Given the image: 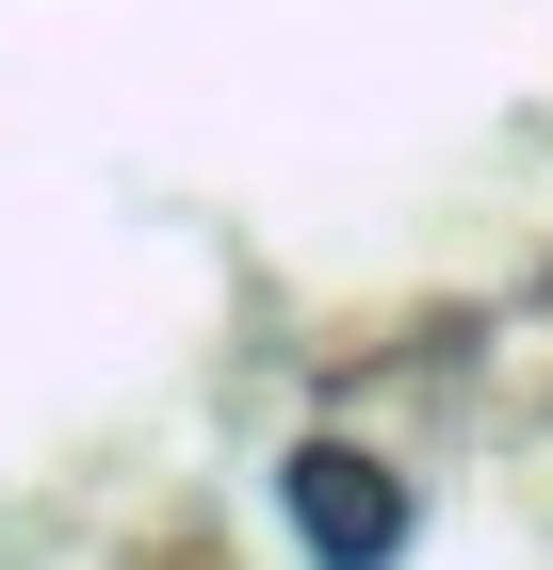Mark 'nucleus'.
Returning <instances> with one entry per match:
<instances>
[{
    "instance_id": "nucleus-1",
    "label": "nucleus",
    "mask_w": 553,
    "mask_h": 570,
    "mask_svg": "<svg viewBox=\"0 0 553 570\" xmlns=\"http://www.w3.org/2000/svg\"><path fill=\"white\" fill-rule=\"evenodd\" d=\"M294 522H309V554H326V570H375L391 538H407V489H391L375 456L309 440V456H294Z\"/></svg>"
}]
</instances>
